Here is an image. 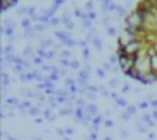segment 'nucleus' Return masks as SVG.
<instances>
[{"mask_svg":"<svg viewBox=\"0 0 157 140\" xmlns=\"http://www.w3.org/2000/svg\"><path fill=\"white\" fill-rule=\"evenodd\" d=\"M122 71L140 82H157V0H139L128 14L117 42Z\"/></svg>","mask_w":157,"mask_h":140,"instance_id":"nucleus-1","label":"nucleus"},{"mask_svg":"<svg viewBox=\"0 0 157 140\" xmlns=\"http://www.w3.org/2000/svg\"><path fill=\"white\" fill-rule=\"evenodd\" d=\"M17 2V0H2V6H3V9H8L11 5H14Z\"/></svg>","mask_w":157,"mask_h":140,"instance_id":"nucleus-2","label":"nucleus"}]
</instances>
